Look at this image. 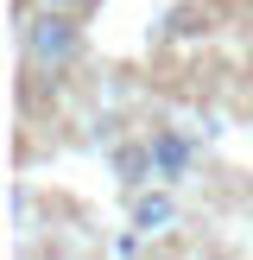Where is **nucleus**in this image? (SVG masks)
I'll list each match as a JSON object with an SVG mask.
<instances>
[{"label": "nucleus", "instance_id": "7ed1b4c3", "mask_svg": "<svg viewBox=\"0 0 253 260\" xmlns=\"http://www.w3.org/2000/svg\"><path fill=\"white\" fill-rule=\"evenodd\" d=\"M177 222H184V203H177V190H164V184L126 190V229H133L139 241H164Z\"/></svg>", "mask_w": 253, "mask_h": 260}, {"label": "nucleus", "instance_id": "423d86ee", "mask_svg": "<svg viewBox=\"0 0 253 260\" xmlns=\"http://www.w3.org/2000/svg\"><path fill=\"white\" fill-rule=\"evenodd\" d=\"M190 260H234V254H228V248H196Z\"/></svg>", "mask_w": 253, "mask_h": 260}, {"label": "nucleus", "instance_id": "39448f33", "mask_svg": "<svg viewBox=\"0 0 253 260\" xmlns=\"http://www.w3.org/2000/svg\"><path fill=\"white\" fill-rule=\"evenodd\" d=\"M32 7H45V13H63V19H95V13H101V0H32Z\"/></svg>", "mask_w": 253, "mask_h": 260}, {"label": "nucleus", "instance_id": "f03ea898", "mask_svg": "<svg viewBox=\"0 0 253 260\" xmlns=\"http://www.w3.org/2000/svg\"><path fill=\"white\" fill-rule=\"evenodd\" d=\"M146 159H152V184H164V190L190 184V172H196V134H184L171 121H152L146 127Z\"/></svg>", "mask_w": 253, "mask_h": 260}, {"label": "nucleus", "instance_id": "f257e3e1", "mask_svg": "<svg viewBox=\"0 0 253 260\" xmlns=\"http://www.w3.org/2000/svg\"><path fill=\"white\" fill-rule=\"evenodd\" d=\"M13 51H19V83L57 89L70 70L89 63V25L63 19V13H45L32 0H13Z\"/></svg>", "mask_w": 253, "mask_h": 260}, {"label": "nucleus", "instance_id": "20e7f679", "mask_svg": "<svg viewBox=\"0 0 253 260\" xmlns=\"http://www.w3.org/2000/svg\"><path fill=\"white\" fill-rule=\"evenodd\" d=\"M108 165H114V178H120L126 190H146V184H152V159H146V134H133V140H114V146H108Z\"/></svg>", "mask_w": 253, "mask_h": 260}]
</instances>
